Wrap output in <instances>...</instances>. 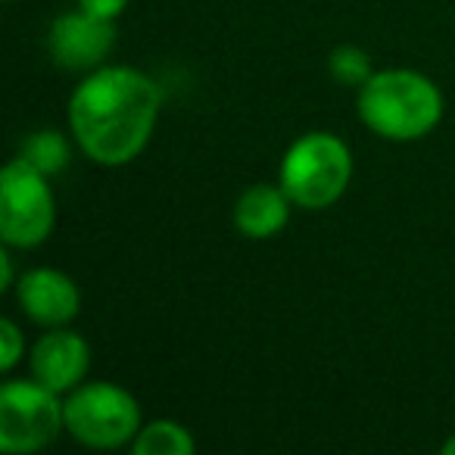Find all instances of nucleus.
<instances>
[{
	"instance_id": "nucleus-1",
	"label": "nucleus",
	"mask_w": 455,
	"mask_h": 455,
	"mask_svg": "<svg viewBox=\"0 0 455 455\" xmlns=\"http://www.w3.org/2000/svg\"><path fill=\"white\" fill-rule=\"evenodd\" d=\"M163 91L132 66L91 72L69 100V125L94 163L125 165L147 147L156 125Z\"/></svg>"
},
{
	"instance_id": "nucleus-2",
	"label": "nucleus",
	"mask_w": 455,
	"mask_h": 455,
	"mask_svg": "<svg viewBox=\"0 0 455 455\" xmlns=\"http://www.w3.org/2000/svg\"><path fill=\"white\" fill-rule=\"evenodd\" d=\"M359 116L387 140H415L434 132L443 116V94L427 76L411 69L374 72L359 91Z\"/></svg>"
},
{
	"instance_id": "nucleus-3",
	"label": "nucleus",
	"mask_w": 455,
	"mask_h": 455,
	"mask_svg": "<svg viewBox=\"0 0 455 455\" xmlns=\"http://www.w3.org/2000/svg\"><path fill=\"white\" fill-rule=\"evenodd\" d=\"M353 178L349 147L337 134H303L281 163V188L297 206L324 209L343 196Z\"/></svg>"
},
{
	"instance_id": "nucleus-4",
	"label": "nucleus",
	"mask_w": 455,
	"mask_h": 455,
	"mask_svg": "<svg viewBox=\"0 0 455 455\" xmlns=\"http://www.w3.org/2000/svg\"><path fill=\"white\" fill-rule=\"evenodd\" d=\"M53 194L47 175L28 165L22 156L0 172V237L10 247H38L51 237Z\"/></svg>"
},
{
	"instance_id": "nucleus-5",
	"label": "nucleus",
	"mask_w": 455,
	"mask_h": 455,
	"mask_svg": "<svg viewBox=\"0 0 455 455\" xmlns=\"http://www.w3.org/2000/svg\"><path fill=\"white\" fill-rule=\"evenodd\" d=\"M63 415L66 430L94 449H116L134 440L140 430V409L134 396L107 380L76 387V393L63 403Z\"/></svg>"
},
{
	"instance_id": "nucleus-6",
	"label": "nucleus",
	"mask_w": 455,
	"mask_h": 455,
	"mask_svg": "<svg viewBox=\"0 0 455 455\" xmlns=\"http://www.w3.org/2000/svg\"><path fill=\"white\" fill-rule=\"evenodd\" d=\"M66 427L63 403L41 380H10L0 390V449L35 452Z\"/></svg>"
},
{
	"instance_id": "nucleus-7",
	"label": "nucleus",
	"mask_w": 455,
	"mask_h": 455,
	"mask_svg": "<svg viewBox=\"0 0 455 455\" xmlns=\"http://www.w3.org/2000/svg\"><path fill=\"white\" fill-rule=\"evenodd\" d=\"M47 44L63 69L84 72L109 57L116 44V26L113 20H100L88 10H78V13H66L53 22Z\"/></svg>"
},
{
	"instance_id": "nucleus-8",
	"label": "nucleus",
	"mask_w": 455,
	"mask_h": 455,
	"mask_svg": "<svg viewBox=\"0 0 455 455\" xmlns=\"http://www.w3.org/2000/svg\"><path fill=\"white\" fill-rule=\"evenodd\" d=\"M16 297L32 322L44 328H63L82 309V293L69 275L57 268H32L16 284Z\"/></svg>"
},
{
	"instance_id": "nucleus-9",
	"label": "nucleus",
	"mask_w": 455,
	"mask_h": 455,
	"mask_svg": "<svg viewBox=\"0 0 455 455\" xmlns=\"http://www.w3.org/2000/svg\"><path fill=\"white\" fill-rule=\"evenodd\" d=\"M91 365V349L72 331H51L32 349V374L53 393H66L82 384Z\"/></svg>"
},
{
	"instance_id": "nucleus-10",
	"label": "nucleus",
	"mask_w": 455,
	"mask_h": 455,
	"mask_svg": "<svg viewBox=\"0 0 455 455\" xmlns=\"http://www.w3.org/2000/svg\"><path fill=\"white\" fill-rule=\"evenodd\" d=\"M291 196L284 188H272V184H253L241 194L235 206V225L243 237L250 241H266L284 231L287 219H291Z\"/></svg>"
},
{
	"instance_id": "nucleus-11",
	"label": "nucleus",
	"mask_w": 455,
	"mask_h": 455,
	"mask_svg": "<svg viewBox=\"0 0 455 455\" xmlns=\"http://www.w3.org/2000/svg\"><path fill=\"white\" fill-rule=\"evenodd\" d=\"M134 452L138 455H190L194 452V436L175 421H153L138 430V436H134Z\"/></svg>"
},
{
	"instance_id": "nucleus-12",
	"label": "nucleus",
	"mask_w": 455,
	"mask_h": 455,
	"mask_svg": "<svg viewBox=\"0 0 455 455\" xmlns=\"http://www.w3.org/2000/svg\"><path fill=\"white\" fill-rule=\"evenodd\" d=\"M20 156L38 172H44V175H53V172L66 169V163H69V140L60 132H53V128L51 132L44 128V132L28 134Z\"/></svg>"
},
{
	"instance_id": "nucleus-13",
	"label": "nucleus",
	"mask_w": 455,
	"mask_h": 455,
	"mask_svg": "<svg viewBox=\"0 0 455 455\" xmlns=\"http://www.w3.org/2000/svg\"><path fill=\"white\" fill-rule=\"evenodd\" d=\"M328 69L340 84H359V88L374 76L368 53L362 51V47H353V44L337 47V51L331 53V60H328Z\"/></svg>"
},
{
	"instance_id": "nucleus-14",
	"label": "nucleus",
	"mask_w": 455,
	"mask_h": 455,
	"mask_svg": "<svg viewBox=\"0 0 455 455\" xmlns=\"http://www.w3.org/2000/svg\"><path fill=\"white\" fill-rule=\"evenodd\" d=\"M0 343H4V349H0V368L4 371H10V368L20 362V355H22V334H20V328H16L10 318H4L0 322Z\"/></svg>"
},
{
	"instance_id": "nucleus-15",
	"label": "nucleus",
	"mask_w": 455,
	"mask_h": 455,
	"mask_svg": "<svg viewBox=\"0 0 455 455\" xmlns=\"http://www.w3.org/2000/svg\"><path fill=\"white\" fill-rule=\"evenodd\" d=\"M78 7L100 16V20H116V16L125 13L128 0H78Z\"/></svg>"
},
{
	"instance_id": "nucleus-16",
	"label": "nucleus",
	"mask_w": 455,
	"mask_h": 455,
	"mask_svg": "<svg viewBox=\"0 0 455 455\" xmlns=\"http://www.w3.org/2000/svg\"><path fill=\"white\" fill-rule=\"evenodd\" d=\"M0 291H10L13 287V262H10V253H0Z\"/></svg>"
},
{
	"instance_id": "nucleus-17",
	"label": "nucleus",
	"mask_w": 455,
	"mask_h": 455,
	"mask_svg": "<svg viewBox=\"0 0 455 455\" xmlns=\"http://www.w3.org/2000/svg\"><path fill=\"white\" fill-rule=\"evenodd\" d=\"M443 452H446V455H455V436H452V440L443 443Z\"/></svg>"
}]
</instances>
